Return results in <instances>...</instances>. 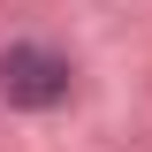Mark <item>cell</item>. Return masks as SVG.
Listing matches in <instances>:
<instances>
[{"instance_id": "1", "label": "cell", "mask_w": 152, "mask_h": 152, "mask_svg": "<svg viewBox=\"0 0 152 152\" xmlns=\"http://www.w3.org/2000/svg\"><path fill=\"white\" fill-rule=\"evenodd\" d=\"M0 91L15 107H53V99H69V61L46 53V46H8L0 53Z\"/></svg>"}]
</instances>
